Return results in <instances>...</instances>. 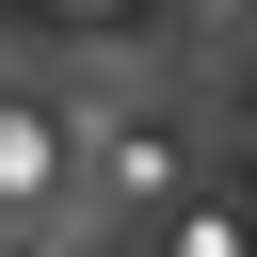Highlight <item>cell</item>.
<instances>
[{"label": "cell", "instance_id": "3957f363", "mask_svg": "<svg viewBox=\"0 0 257 257\" xmlns=\"http://www.w3.org/2000/svg\"><path fill=\"white\" fill-rule=\"evenodd\" d=\"M161 257H257V209H193V193H177V209H161Z\"/></svg>", "mask_w": 257, "mask_h": 257}, {"label": "cell", "instance_id": "277c9868", "mask_svg": "<svg viewBox=\"0 0 257 257\" xmlns=\"http://www.w3.org/2000/svg\"><path fill=\"white\" fill-rule=\"evenodd\" d=\"M0 257H80V241H64V225H16V241H0Z\"/></svg>", "mask_w": 257, "mask_h": 257}, {"label": "cell", "instance_id": "6da1fadb", "mask_svg": "<svg viewBox=\"0 0 257 257\" xmlns=\"http://www.w3.org/2000/svg\"><path fill=\"white\" fill-rule=\"evenodd\" d=\"M64 177H80L64 112H48V96H0V209H16V225H48V209H64Z\"/></svg>", "mask_w": 257, "mask_h": 257}, {"label": "cell", "instance_id": "7a4b0ae2", "mask_svg": "<svg viewBox=\"0 0 257 257\" xmlns=\"http://www.w3.org/2000/svg\"><path fill=\"white\" fill-rule=\"evenodd\" d=\"M96 193H112V209H177V128H161V112H112V128H96Z\"/></svg>", "mask_w": 257, "mask_h": 257}]
</instances>
